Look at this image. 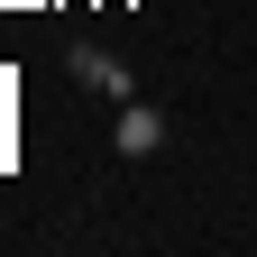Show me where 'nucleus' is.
I'll list each match as a JSON object with an SVG mask.
<instances>
[]
</instances>
